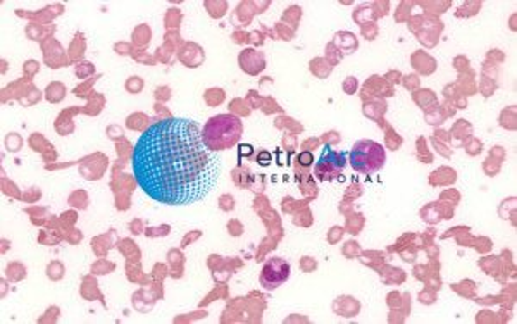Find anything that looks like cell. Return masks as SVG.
<instances>
[{
    "label": "cell",
    "mask_w": 517,
    "mask_h": 324,
    "mask_svg": "<svg viewBox=\"0 0 517 324\" xmlns=\"http://www.w3.org/2000/svg\"><path fill=\"white\" fill-rule=\"evenodd\" d=\"M132 168L138 187L155 202L190 206L216 189L223 162L208 149L195 121L168 117L140 134Z\"/></svg>",
    "instance_id": "cell-1"
},
{
    "label": "cell",
    "mask_w": 517,
    "mask_h": 324,
    "mask_svg": "<svg viewBox=\"0 0 517 324\" xmlns=\"http://www.w3.org/2000/svg\"><path fill=\"white\" fill-rule=\"evenodd\" d=\"M244 134L242 121L233 115H217L211 117L202 130V138L212 153L233 149Z\"/></svg>",
    "instance_id": "cell-2"
},
{
    "label": "cell",
    "mask_w": 517,
    "mask_h": 324,
    "mask_svg": "<svg viewBox=\"0 0 517 324\" xmlns=\"http://www.w3.org/2000/svg\"><path fill=\"white\" fill-rule=\"evenodd\" d=\"M386 162L383 145L374 140H359L350 151V164L361 174H374L380 171Z\"/></svg>",
    "instance_id": "cell-3"
},
{
    "label": "cell",
    "mask_w": 517,
    "mask_h": 324,
    "mask_svg": "<svg viewBox=\"0 0 517 324\" xmlns=\"http://www.w3.org/2000/svg\"><path fill=\"white\" fill-rule=\"evenodd\" d=\"M345 164H346V153L326 147L321 157H319V161H318V164H316V168H314V172H316L318 180L331 181L342 174Z\"/></svg>",
    "instance_id": "cell-4"
},
{
    "label": "cell",
    "mask_w": 517,
    "mask_h": 324,
    "mask_svg": "<svg viewBox=\"0 0 517 324\" xmlns=\"http://www.w3.org/2000/svg\"><path fill=\"white\" fill-rule=\"evenodd\" d=\"M290 271H291V267L283 257H272L264 263L259 282L266 290H276V288L287 283Z\"/></svg>",
    "instance_id": "cell-5"
}]
</instances>
